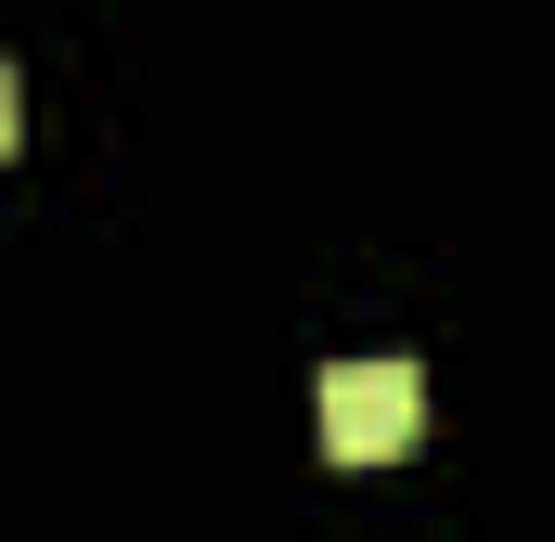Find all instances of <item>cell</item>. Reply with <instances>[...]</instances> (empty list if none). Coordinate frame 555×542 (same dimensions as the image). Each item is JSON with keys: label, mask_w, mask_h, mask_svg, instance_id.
Instances as JSON below:
<instances>
[{"label": "cell", "mask_w": 555, "mask_h": 542, "mask_svg": "<svg viewBox=\"0 0 555 542\" xmlns=\"http://www.w3.org/2000/svg\"><path fill=\"white\" fill-rule=\"evenodd\" d=\"M426 439V375L414 362H336L323 375V452L336 465H388Z\"/></svg>", "instance_id": "obj_1"}, {"label": "cell", "mask_w": 555, "mask_h": 542, "mask_svg": "<svg viewBox=\"0 0 555 542\" xmlns=\"http://www.w3.org/2000/svg\"><path fill=\"white\" fill-rule=\"evenodd\" d=\"M13 130H26V91H13V65H0V155H13Z\"/></svg>", "instance_id": "obj_2"}]
</instances>
